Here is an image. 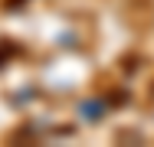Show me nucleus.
<instances>
[{"mask_svg":"<svg viewBox=\"0 0 154 147\" xmlns=\"http://www.w3.org/2000/svg\"><path fill=\"white\" fill-rule=\"evenodd\" d=\"M105 108H108L105 98H85V101L79 105V118H82V121H102Z\"/></svg>","mask_w":154,"mask_h":147,"instance_id":"f257e3e1","label":"nucleus"}]
</instances>
